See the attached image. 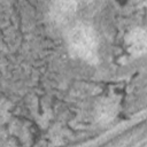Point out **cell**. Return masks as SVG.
Here are the masks:
<instances>
[{
	"mask_svg": "<svg viewBox=\"0 0 147 147\" xmlns=\"http://www.w3.org/2000/svg\"><path fill=\"white\" fill-rule=\"evenodd\" d=\"M126 41L129 44L130 51L134 54H140L145 52V46H146V37H145V31L140 29H136L130 32V34L126 38Z\"/></svg>",
	"mask_w": 147,
	"mask_h": 147,
	"instance_id": "cell-3",
	"label": "cell"
},
{
	"mask_svg": "<svg viewBox=\"0 0 147 147\" xmlns=\"http://www.w3.org/2000/svg\"><path fill=\"white\" fill-rule=\"evenodd\" d=\"M74 0H54L49 8V17L55 24H63L70 21L76 11Z\"/></svg>",
	"mask_w": 147,
	"mask_h": 147,
	"instance_id": "cell-2",
	"label": "cell"
},
{
	"mask_svg": "<svg viewBox=\"0 0 147 147\" xmlns=\"http://www.w3.org/2000/svg\"><path fill=\"white\" fill-rule=\"evenodd\" d=\"M68 45L70 53L94 63L98 60V38L93 28L86 23H77L68 33Z\"/></svg>",
	"mask_w": 147,
	"mask_h": 147,
	"instance_id": "cell-1",
	"label": "cell"
}]
</instances>
